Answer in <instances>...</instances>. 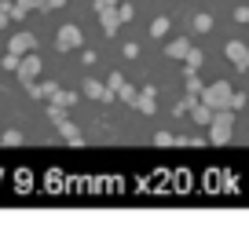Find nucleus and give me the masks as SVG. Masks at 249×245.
Masks as SVG:
<instances>
[{
    "label": "nucleus",
    "instance_id": "nucleus-1",
    "mask_svg": "<svg viewBox=\"0 0 249 245\" xmlns=\"http://www.w3.org/2000/svg\"><path fill=\"white\" fill-rule=\"evenodd\" d=\"M231 136H234V110H216V117L209 124V143L224 146L231 143Z\"/></svg>",
    "mask_w": 249,
    "mask_h": 245
},
{
    "label": "nucleus",
    "instance_id": "nucleus-2",
    "mask_svg": "<svg viewBox=\"0 0 249 245\" xmlns=\"http://www.w3.org/2000/svg\"><path fill=\"white\" fill-rule=\"evenodd\" d=\"M231 99H234L231 81H213V85H205V92H202V103H209L213 110H231Z\"/></svg>",
    "mask_w": 249,
    "mask_h": 245
},
{
    "label": "nucleus",
    "instance_id": "nucleus-3",
    "mask_svg": "<svg viewBox=\"0 0 249 245\" xmlns=\"http://www.w3.org/2000/svg\"><path fill=\"white\" fill-rule=\"evenodd\" d=\"M55 44H59V52H73V48H81L85 44V37H81V30L73 22H66L59 30V37H55Z\"/></svg>",
    "mask_w": 249,
    "mask_h": 245
},
{
    "label": "nucleus",
    "instance_id": "nucleus-4",
    "mask_svg": "<svg viewBox=\"0 0 249 245\" xmlns=\"http://www.w3.org/2000/svg\"><path fill=\"white\" fill-rule=\"evenodd\" d=\"M40 70H44V66H40V55H22V66H18V81H22V85H33V81H37V77H40Z\"/></svg>",
    "mask_w": 249,
    "mask_h": 245
},
{
    "label": "nucleus",
    "instance_id": "nucleus-5",
    "mask_svg": "<svg viewBox=\"0 0 249 245\" xmlns=\"http://www.w3.org/2000/svg\"><path fill=\"white\" fill-rule=\"evenodd\" d=\"M136 110H140L143 117L158 114V88H154V85H147V88L140 92V103H136Z\"/></svg>",
    "mask_w": 249,
    "mask_h": 245
},
{
    "label": "nucleus",
    "instance_id": "nucleus-6",
    "mask_svg": "<svg viewBox=\"0 0 249 245\" xmlns=\"http://www.w3.org/2000/svg\"><path fill=\"white\" fill-rule=\"evenodd\" d=\"M224 52H227V59H231L238 70H249V48L242 44V40H231V44H227Z\"/></svg>",
    "mask_w": 249,
    "mask_h": 245
},
{
    "label": "nucleus",
    "instance_id": "nucleus-7",
    "mask_svg": "<svg viewBox=\"0 0 249 245\" xmlns=\"http://www.w3.org/2000/svg\"><path fill=\"white\" fill-rule=\"evenodd\" d=\"M55 128H59V136H62V143H70V146H81L85 143V136H81V128L73 121H66V117H62L59 124H55Z\"/></svg>",
    "mask_w": 249,
    "mask_h": 245
},
{
    "label": "nucleus",
    "instance_id": "nucleus-8",
    "mask_svg": "<svg viewBox=\"0 0 249 245\" xmlns=\"http://www.w3.org/2000/svg\"><path fill=\"white\" fill-rule=\"evenodd\" d=\"M8 52H18V55L37 52V37H33V33H15V37H11V44H8Z\"/></svg>",
    "mask_w": 249,
    "mask_h": 245
},
{
    "label": "nucleus",
    "instance_id": "nucleus-9",
    "mask_svg": "<svg viewBox=\"0 0 249 245\" xmlns=\"http://www.w3.org/2000/svg\"><path fill=\"white\" fill-rule=\"evenodd\" d=\"M85 95H88V99H99V103H110L117 92L110 85H99V81H85Z\"/></svg>",
    "mask_w": 249,
    "mask_h": 245
},
{
    "label": "nucleus",
    "instance_id": "nucleus-10",
    "mask_svg": "<svg viewBox=\"0 0 249 245\" xmlns=\"http://www.w3.org/2000/svg\"><path fill=\"white\" fill-rule=\"evenodd\" d=\"M183 85H187V95H191V99H202L205 85H202V77H198V70H183Z\"/></svg>",
    "mask_w": 249,
    "mask_h": 245
},
{
    "label": "nucleus",
    "instance_id": "nucleus-11",
    "mask_svg": "<svg viewBox=\"0 0 249 245\" xmlns=\"http://www.w3.org/2000/svg\"><path fill=\"white\" fill-rule=\"evenodd\" d=\"M99 26H103V33H107V37H114V33H117V26H121V15H117V8L99 11Z\"/></svg>",
    "mask_w": 249,
    "mask_h": 245
},
{
    "label": "nucleus",
    "instance_id": "nucleus-12",
    "mask_svg": "<svg viewBox=\"0 0 249 245\" xmlns=\"http://www.w3.org/2000/svg\"><path fill=\"white\" fill-rule=\"evenodd\" d=\"M26 88H30L33 99H52V95L59 92V85H55V81H44V85H37V81H33V85H26Z\"/></svg>",
    "mask_w": 249,
    "mask_h": 245
},
{
    "label": "nucleus",
    "instance_id": "nucleus-13",
    "mask_svg": "<svg viewBox=\"0 0 249 245\" xmlns=\"http://www.w3.org/2000/svg\"><path fill=\"white\" fill-rule=\"evenodd\" d=\"M0 11H4L8 18H15V22H22V18L30 15V8H22L18 0H4V4H0Z\"/></svg>",
    "mask_w": 249,
    "mask_h": 245
},
{
    "label": "nucleus",
    "instance_id": "nucleus-14",
    "mask_svg": "<svg viewBox=\"0 0 249 245\" xmlns=\"http://www.w3.org/2000/svg\"><path fill=\"white\" fill-rule=\"evenodd\" d=\"M187 52H191V44H187V40H172V44L165 48V55H169V59H187Z\"/></svg>",
    "mask_w": 249,
    "mask_h": 245
},
{
    "label": "nucleus",
    "instance_id": "nucleus-15",
    "mask_svg": "<svg viewBox=\"0 0 249 245\" xmlns=\"http://www.w3.org/2000/svg\"><path fill=\"white\" fill-rule=\"evenodd\" d=\"M169 26H172V18H165V15H158V18H154V22H150V37H158V40H161V37H165V33H169Z\"/></svg>",
    "mask_w": 249,
    "mask_h": 245
},
{
    "label": "nucleus",
    "instance_id": "nucleus-16",
    "mask_svg": "<svg viewBox=\"0 0 249 245\" xmlns=\"http://www.w3.org/2000/svg\"><path fill=\"white\" fill-rule=\"evenodd\" d=\"M117 99H124V103H128V106L136 110V103H140V92H136V88L128 85V81H124V85H121V92H117Z\"/></svg>",
    "mask_w": 249,
    "mask_h": 245
},
{
    "label": "nucleus",
    "instance_id": "nucleus-17",
    "mask_svg": "<svg viewBox=\"0 0 249 245\" xmlns=\"http://www.w3.org/2000/svg\"><path fill=\"white\" fill-rule=\"evenodd\" d=\"M52 103H59V106H66V110H70L73 103H77V95H73V92H62V88H59V92L52 95Z\"/></svg>",
    "mask_w": 249,
    "mask_h": 245
},
{
    "label": "nucleus",
    "instance_id": "nucleus-18",
    "mask_svg": "<svg viewBox=\"0 0 249 245\" xmlns=\"http://www.w3.org/2000/svg\"><path fill=\"white\" fill-rule=\"evenodd\" d=\"M22 132H18V128H8V132H4V136H0V143H4V146H18V143H22Z\"/></svg>",
    "mask_w": 249,
    "mask_h": 245
},
{
    "label": "nucleus",
    "instance_id": "nucleus-19",
    "mask_svg": "<svg viewBox=\"0 0 249 245\" xmlns=\"http://www.w3.org/2000/svg\"><path fill=\"white\" fill-rule=\"evenodd\" d=\"M191 26H195V33H209L213 30V18L209 15H195V18H191Z\"/></svg>",
    "mask_w": 249,
    "mask_h": 245
},
{
    "label": "nucleus",
    "instance_id": "nucleus-20",
    "mask_svg": "<svg viewBox=\"0 0 249 245\" xmlns=\"http://www.w3.org/2000/svg\"><path fill=\"white\" fill-rule=\"evenodd\" d=\"M18 66H22V55H18V52H8V55H4V70L18 73Z\"/></svg>",
    "mask_w": 249,
    "mask_h": 245
},
{
    "label": "nucleus",
    "instance_id": "nucleus-21",
    "mask_svg": "<svg viewBox=\"0 0 249 245\" xmlns=\"http://www.w3.org/2000/svg\"><path fill=\"white\" fill-rule=\"evenodd\" d=\"M183 62H187V70H202V52H198V48H191Z\"/></svg>",
    "mask_w": 249,
    "mask_h": 245
},
{
    "label": "nucleus",
    "instance_id": "nucleus-22",
    "mask_svg": "<svg viewBox=\"0 0 249 245\" xmlns=\"http://www.w3.org/2000/svg\"><path fill=\"white\" fill-rule=\"evenodd\" d=\"M62 117H66V106H59V103H52V106H48V121H52V124H59Z\"/></svg>",
    "mask_w": 249,
    "mask_h": 245
},
{
    "label": "nucleus",
    "instance_id": "nucleus-23",
    "mask_svg": "<svg viewBox=\"0 0 249 245\" xmlns=\"http://www.w3.org/2000/svg\"><path fill=\"white\" fill-rule=\"evenodd\" d=\"M154 146H176V136H169V132H154Z\"/></svg>",
    "mask_w": 249,
    "mask_h": 245
},
{
    "label": "nucleus",
    "instance_id": "nucleus-24",
    "mask_svg": "<svg viewBox=\"0 0 249 245\" xmlns=\"http://www.w3.org/2000/svg\"><path fill=\"white\" fill-rule=\"evenodd\" d=\"M18 4H22V8H40V11H48V0H18Z\"/></svg>",
    "mask_w": 249,
    "mask_h": 245
},
{
    "label": "nucleus",
    "instance_id": "nucleus-25",
    "mask_svg": "<svg viewBox=\"0 0 249 245\" xmlns=\"http://www.w3.org/2000/svg\"><path fill=\"white\" fill-rule=\"evenodd\" d=\"M107 85L114 88V92H121V85H124V77H121V73H110V77H107Z\"/></svg>",
    "mask_w": 249,
    "mask_h": 245
},
{
    "label": "nucleus",
    "instance_id": "nucleus-26",
    "mask_svg": "<svg viewBox=\"0 0 249 245\" xmlns=\"http://www.w3.org/2000/svg\"><path fill=\"white\" fill-rule=\"evenodd\" d=\"M110 8H117V0H95V15H99V11H110Z\"/></svg>",
    "mask_w": 249,
    "mask_h": 245
},
{
    "label": "nucleus",
    "instance_id": "nucleus-27",
    "mask_svg": "<svg viewBox=\"0 0 249 245\" xmlns=\"http://www.w3.org/2000/svg\"><path fill=\"white\" fill-rule=\"evenodd\" d=\"M121 55H124V59H136V55H140V44H124Z\"/></svg>",
    "mask_w": 249,
    "mask_h": 245
},
{
    "label": "nucleus",
    "instance_id": "nucleus-28",
    "mask_svg": "<svg viewBox=\"0 0 249 245\" xmlns=\"http://www.w3.org/2000/svg\"><path fill=\"white\" fill-rule=\"evenodd\" d=\"M234 18H238L242 26H249V8H234Z\"/></svg>",
    "mask_w": 249,
    "mask_h": 245
},
{
    "label": "nucleus",
    "instance_id": "nucleus-29",
    "mask_svg": "<svg viewBox=\"0 0 249 245\" xmlns=\"http://www.w3.org/2000/svg\"><path fill=\"white\" fill-rule=\"evenodd\" d=\"M117 15H121V22H128V18H132V4H121V8H117Z\"/></svg>",
    "mask_w": 249,
    "mask_h": 245
},
{
    "label": "nucleus",
    "instance_id": "nucleus-30",
    "mask_svg": "<svg viewBox=\"0 0 249 245\" xmlns=\"http://www.w3.org/2000/svg\"><path fill=\"white\" fill-rule=\"evenodd\" d=\"M242 106H246V95H242V92H234V99H231V110H242Z\"/></svg>",
    "mask_w": 249,
    "mask_h": 245
},
{
    "label": "nucleus",
    "instance_id": "nucleus-31",
    "mask_svg": "<svg viewBox=\"0 0 249 245\" xmlns=\"http://www.w3.org/2000/svg\"><path fill=\"white\" fill-rule=\"evenodd\" d=\"M66 0H48V11H55V8H62Z\"/></svg>",
    "mask_w": 249,
    "mask_h": 245
},
{
    "label": "nucleus",
    "instance_id": "nucleus-32",
    "mask_svg": "<svg viewBox=\"0 0 249 245\" xmlns=\"http://www.w3.org/2000/svg\"><path fill=\"white\" fill-rule=\"evenodd\" d=\"M4 26H8V15H4V11H0V30H4Z\"/></svg>",
    "mask_w": 249,
    "mask_h": 245
}]
</instances>
